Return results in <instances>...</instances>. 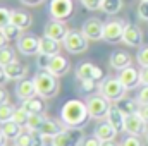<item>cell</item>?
I'll use <instances>...</instances> for the list:
<instances>
[{
    "label": "cell",
    "mask_w": 148,
    "mask_h": 146,
    "mask_svg": "<svg viewBox=\"0 0 148 146\" xmlns=\"http://www.w3.org/2000/svg\"><path fill=\"white\" fill-rule=\"evenodd\" d=\"M91 119L88 105L81 100H67L60 108V122L67 129H83Z\"/></svg>",
    "instance_id": "1"
},
{
    "label": "cell",
    "mask_w": 148,
    "mask_h": 146,
    "mask_svg": "<svg viewBox=\"0 0 148 146\" xmlns=\"http://www.w3.org/2000/svg\"><path fill=\"white\" fill-rule=\"evenodd\" d=\"M35 86H36V93L41 98H53L59 93V81L53 74L48 71H40L33 77Z\"/></svg>",
    "instance_id": "2"
},
{
    "label": "cell",
    "mask_w": 148,
    "mask_h": 146,
    "mask_svg": "<svg viewBox=\"0 0 148 146\" xmlns=\"http://www.w3.org/2000/svg\"><path fill=\"white\" fill-rule=\"evenodd\" d=\"M100 93L107 98V100H110V102H119V100H122L124 98V95H126V88L122 86V83L119 81V77H105L102 83H100Z\"/></svg>",
    "instance_id": "3"
},
{
    "label": "cell",
    "mask_w": 148,
    "mask_h": 146,
    "mask_svg": "<svg viewBox=\"0 0 148 146\" xmlns=\"http://www.w3.org/2000/svg\"><path fill=\"white\" fill-rule=\"evenodd\" d=\"M74 12L73 0H50L48 2V14L55 21H67Z\"/></svg>",
    "instance_id": "4"
},
{
    "label": "cell",
    "mask_w": 148,
    "mask_h": 146,
    "mask_svg": "<svg viewBox=\"0 0 148 146\" xmlns=\"http://www.w3.org/2000/svg\"><path fill=\"white\" fill-rule=\"evenodd\" d=\"M110 100H107L102 93L100 95H93L88 98V112L91 115V119H97V120H102V119H107V113L110 110Z\"/></svg>",
    "instance_id": "5"
},
{
    "label": "cell",
    "mask_w": 148,
    "mask_h": 146,
    "mask_svg": "<svg viewBox=\"0 0 148 146\" xmlns=\"http://www.w3.org/2000/svg\"><path fill=\"white\" fill-rule=\"evenodd\" d=\"M88 41H90V40L83 35V31L71 29L62 43H64V48H66L69 53L77 55V53H83V52L88 50Z\"/></svg>",
    "instance_id": "6"
},
{
    "label": "cell",
    "mask_w": 148,
    "mask_h": 146,
    "mask_svg": "<svg viewBox=\"0 0 148 146\" xmlns=\"http://www.w3.org/2000/svg\"><path fill=\"white\" fill-rule=\"evenodd\" d=\"M76 77L79 81H97L98 83L103 79V71L91 62H81L76 67Z\"/></svg>",
    "instance_id": "7"
},
{
    "label": "cell",
    "mask_w": 148,
    "mask_h": 146,
    "mask_svg": "<svg viewBox=\"0 0 148 146\" xmlns=\"http://www.w3.org/2000/svg\"><path fill=\"white\" fill-rule=\"evenodd\" d=\"M84 136L81 134L79 129H62L57 136L52 138L53 146H79L81 139Z\"/></svg>",
    "instance_id": "8"
},
{
    "label": "cell",
    "mask_w": 148,
    "mask_h": 146,
    "mask_svg": "<svg viewBox=\"0 0 148 146\" xmlns=\"http://www.w3.org/2000/svg\"><path fill=\"white\" fill-rule=\"evenodd\" d=\"M124 28H126V23L121 21V19L105 23V26H103V41H107V43H119V41H122Z\"/></svg>",
    "instance_id": "9"
},
{
    "label": "cell",
    "mask_w": 148,
    "mask_h": 146,
    "mask_svg": "<svg viewBox=\"0 0 148 146\" xmlns=\"http://www.w3.org/2000/svg\"><path fill=\"white\" fill-rule=\"evenodd\" d=\"M124 131L127 134H131V136H143V134H147L148 127H147V122L138 113H131V115H126Z\"/></svg>",
    "instance_id": "10"
},
{
    "label": "cell",
    "mask_w": 148,
    "mask_h": 146,
    "mask_svg": "<svg viewBox=\"0 0 148 146\" xmlns=\"http://www.w3.org/2000/svg\"><path fill=\"white\" fill-rule=\"evenodd\" d=\"M17 48L23 55H38L40 53V38L33 33H26L17 40Z\"/></svg>",
    "instance_id": "11"
},
{
    "label": "cell",
    "mask_w": 148,
    "mask_h": 146,
    "mask_svg": "<svg viewBox=\"0 0 148 146\" xmlns=\"http://www.w3.org/2000/svg\"><path fill=\"white\" fill-rule=\"evenodd\" d=\"M103 26H105V24H103L100 19L91 17V19H88V21L83 23L81 31H83V35L88 38V40L98 41V40H103Z\"/></svg>",
    "instance_id": "12"
},
{
    "label": "cell",
    "mask_w": 148,
    "mask_h": 146,
    "mask_svg": "<svg viewBox=\"0 0 148 146\" xmlns=\"http://www.w3.org/2000/svg\"><path fill=\"white\" fill-rule=\"evenodd\" d=\"M71 29L66 26V23L64 21H55V19H52L50 23H47V26H45V36L52 38V40H55V41H64L66 36H67V33H69Z\"/></svg>",
    "instance_id": "13"
},
{
    "label": "cell",
    "mask_w": 148,
    "mask_h": 146,
    "mask_svg": "<svg viewBox=\"0 0 148 146\" xmlns=\"http://www.w3.org/2000/svg\"><path fill=\"white\" fill-rule=\"evenodd\" d=\"M122 41H124L127 46H134V48L141 46V43H143V33H141V29H140L136 24H133V23H126L124 35H122Z\"/></svg>",
    "instance_id": "14"
},
{
    "label": "cell",
    "mask_w": 148,
    "mask_h": 146,
    "mask_svg": "<svg viewBox=\"0 0 148 146\" xmlns=\"http://www.w3.org/2000/svg\"><path fill=\"white\" fill-rule=\"evenodd\" d=\"M117 77H119V81L122 83V86H124L126 89H133V88H136L138 84H141L140 71H138V69H134L133 65H129V67H126V69L119 71Z\"/></svg>",
    "instance_id": "15"
},
{
    "label": "cell",
    "mask_w": 148,
    "mask_h": 146,
    "mask_svg": "<svg viewBox=\"0 0 148 146\" xmlns=\"http://www.w3.org/2000/svg\"><path fill=\"white\" fill-rule=\"evenodd\" d=\"M69 69H71V62L66 59V57H62L60 53L59 55H53L52 59H50V65H48V72L53 74L55 77H60V76H66V74L69 72Z\"/></svg>",
    "instance_id": "16"
},
{
    "label": "cell",
    "mask_w": 148,
    "mask_h": 146,
    "mask_svg": "<svg viewBox=\"0 0 148 146\" xmlns=\"http://www.w3.org/2000/svg\"><path fill=\"white\" fill-rule=\"evenodd\" d=\"M16 95L19 100H29L33 96H36V86L33 79H21L16 86Z\"/></svg>",
    "instance_id": "17"
},
{
    "label": "cell",
    "mask_w": 148,
    "mask_h": 146,
    "mask_svg": "<svg viewBox=\"0 0 148 146\" xmlns=\"http://www.w3.org/2000/svg\"><path fill=\"white\" fill-rule=\"evenodd\" d=\"M133 64L131 60V55L124 50H115L110 53V67L115 69V71H122L126 67H129Z\"/></svg>",
    "instance_id": "18"
},
{
    "label": "cell",
    "mask_w": 148,
    "mask_h": 146,
    "mask_svg": "<svg viewBox=\"0 0 148 146\" xmlns=\"http://www.w3.org/2000/svg\"><path fill=\"white\" fill-rule=\"evenodd\" d=\"M10 23L14 24V26H17L19 29H29L31 28V24H33V19H31V16L26 12V10H12V14H10Z\"/></svg>",
    "instance_id": "19"
},
{
    "label": "cell",
    "mask_w": 148,
    "mask_h": 146,
    "mask_svg": "<svg viewBox=\"0 0 148 146\" xmlns=\"http://www.w3.org/2000/svg\"><path fill=\"white\" fill-rule=\"evenodd\" d=\"M124 120H126V115H124L121 110L117 108L115 105H114V107H110L109 113H107V122H109L112 127L117 131V134L124 131Z\"/></svg>",
    "instance_id": "20"
},
{
    "label": "cell",
    "mask_w": 148,
    "mask_h": 146,
    "mask_svg": "<svg viewBox=\"0 0 148 146\" xmlns=\"http://www.w3.org/2000/svg\"><path fill=\"white\" fill-rule=\"evenodd\" d=\"M3 71H5V74H7V79H10V81H17V79H23V77L26 76L28 67H26L24 64L14 60V62H10L9 65H5Z\"/></svg>",
    "instance_id": "21"
},
{
    "label": "cell",
    "mask_w": 148,
    "mask_h": 146,
    "mask_svg": "<svg viewBox=\"0 0 148 146\" xmlns=\"http://www.w3.org/2000/svg\"><path fill=\"white\" fill-rule=\"evenodd\" d=\"M60 52V43L52 40L48 36L40 38V53H45L48 57H53V55H59Z\"/></svg>",
    "instance_id": "22"
},
{
    "label": "cell",
    "mask_w": 148,
    "mask_h": 146,
    "mask_svg": "<svg viewBox=\"0 0 148 146\" xmlns=\"http://www.w3.org/2000/svg\"><path fill=\"white\" fill-rule=\"evenodd\" d=\"M95 136H97L102 143H103V141H114V138L117 136V131L105 120V122H100V124L95 127Z\"/></svg>",
    "instance_id": "23"
},
{
    "label": "cell",
    "mask_w": 148,
    "mask_h": 146,
    "mask_svg": "<svg viewBox=\"0 0 148 146\" xmlns=\"http://www.w3.org/2000/svg\"><path fill=\"white\" fill-rule=\"evenodd\" d=\"M21 107L26 110L29 115L31 113H43L47 110V105H45V102H43L41 96H33L29 100H23V105Z\"/></svg>",
    "instance_id": "24"
},
{
    "label": "cell",
    "mask_w": 148,
    "mask_h": 146,
    "mask_svg": "<svg viewBox=\"0 0 148 146\" xmlns=\"http://www.w3.org/2000/svg\"><path fill=\"white\" fill-rule=\"evenodd\" d=\"M0 131H2V134L5 136L7 141H14V139L23 132V127H21L17 122H14V120H7V122L0 124Z\"/></svg>",
    "instance_id": "25"
},
{
    "label": "cell",
    "mask_w": 148,
    "mask_h": 146,
    "mask_svg": "<svg viewBox=\"0 0 148 146\" xmlns=\"http://www.w3.org/2000/svg\"><path fill=\"white\" fill-rule=\"evenodd\" d=\"M62 131V127H60V122H57V120H53V119H48V117H45V120H43V124H41V129H40V132L45 136V138H53V136H57L59 132Z\"/></svg>",
    "instance_id": "26"
},
{
    "label": "cell",
    "mask_w": 148,
    "mask_h": 146,
    "mask_svg": "<svg viewBox=\"0 0 148 146\" xmlns=\"http://www.w3.org/2000/svg\"><path fill=\"white\" fill-rule=\"evenodd\" d=\"M115 107L121 110L124 115H131V113H136L138 112V107H140V103H138V100H119V102H115Z\"/></svg>",
    "instance_id": "27"
},
{
    "label": "cell",
    "mask_w": 148,
    "mask_h": 146,
    "mask_svg": "<svg viewBox=\"0 0 148 146\" xmlns=\"http://www.w3.org/2000/svg\"><path fill=\"white\" fill-rule=\"evenodd\" d=\"M121 9H122V0H102V5H100V10L109 16L117 14Z\"/></svg>",
    "instance_id": "28"
},
{
    "label": "cell",
    "mask_w": 148,
    "mask_h": 146,
    "mask_svg": "<svg viewBox=\"0 0 148 146\" xmlns=\"http://www.w3.org/2000/svg\"><path fill=\"white\" fill-rule=\"evenodd\" d=\"M14 60H16V50L12 46L7 45L5 48L0 50V67H5V65H9Z\"/></svg>",
    "instance_id": "29"
},
{
    "label": "cell",
    "mask_w": 148,
    "mask_h": 146,
    "mask_svg": "<svg viewBox=\"0 0 148 146\" xmlns=\"http://www.w3.org/2000/svg\"><path fill=\"white\" fill-rule=\"evenodd\" d=\"M43 120H45V115H43V113H31V115H29V119H28L26 129H28L29 132H33V131H40V129H41Z\"/></svg>",
    "instance_id": "30"
},
{
    "label": "cell",
    "mask_w": 148,
    "mask_h": 146,
    "mask_svg": "<svg viewBox=\"0 0 148 146\" xmlns=\"http://www.w3.org/2000/svg\"><path fill=\"white\" fill-rule=\"evenodd\" d=\"M2 33H3V36L7 38V41H14V40H19V38L23 36L21 33H23V29H19L17 26H14L12 23L10 24H7L3 29H0Z\"/></svg>",
    "instance_id": "31"
},
{
    "label": "cell",
    "mask_w": 148,
    "mask_h": 146,
    "mask_svg": "<svg viewBox=\"0 0 148 146\" xmlns=\"http://www.w3.org/2000/svg\"><path fill=\"white\" fill-rule=\"evenodd\" d=\"M14 113H16V107L12 103H3L0 105V124L7 122V120H12L14 119Z\"/></svg>",
    "instance_id": "32"
},
{
    "label": "cell",
    "mask_w": 148,
    "mask_h": 146,
    "mask_svg": "<svg viewBox=\"0 0 148 146\" xmlns=\"http://www.w3.org/2000/svg\"><path fill=\"white\" fill-rule=\"evenodd\" d=\"M28 119H29V113L26 112V110L23 108V107H19V108H16V113H14V122H17L21 127H26V124H28Z\"/></svg>",
    "instance_id": "33"
},
{
    "label": "cell",
    "mask_w": 148,
    "mask_h": 146,
    "mask_svg": "<svg viewBox=\"0 0 148 146\" xmlns=\"http://www.w3.org/2000/svg\"><path fill=\"white\" fill-rule=\"evenodd\" d=\"M14 146H33L31 132H29V131H23V132L14 139Z\"/></svg>",
    "instance_id": "34"
},
{
    "label": "cell",
    "mask_w": 148,
    "mask_h": 146,
    "mask_svg": "<svg viewBox=\"0 0 148 146\" xmlns=\"http://www.w3.org/2000/svg\"><path fill=\"white\" fill-rule=\"evenodd\" d=\"M31 139H33V146H47L52 143L50 138H45L40 131H33L31 132Z\"/></svg>",
    "instance_id": "35"
},
{
    "label": "cell",
    "mask_w": 148,
    "mask_h": 146,
    "mask_svg": "<svg viewBox=\"0 0 148 146\" xmlns=\"http://www.w3.org/2000/svg\"><path fill=\"white\" fill-rule=\"evenodd\" d=\"M119 146H145V143H143V139H141L140 136H131V134H127Z\"/></svg>",
    "instance_id": "36"
},
{
    "label": "cell",
    "mask_w": 148,
    "mask_h": 146,
    "mask_svg": "<svg viewBox=\"0 0 148 146\" xmlns=\"http://www.w3.org/2000/svg\"><path fill=\"white\" fill-rule=\"evenodd\" d=\"M136 60L141 67H148V45L147 46H140L138 53H136Z\"/></svg>",
    "instance_id": "37"
},
{
    "label": "cell",
    "mask_w": 148,
    "mask_h": 146,
    "mask_svg": "<svg viewBox=\"0 0 148 146\" xmlns=\"http://www.w3.org/2000/svg\"><path fill=\"white\" fill-rule=\"evenodd\" d=\"M50 59H52V57H48V55H45V53H38V57H36V65H38V69H40V71H48Z\"/></svg>",
    "instance_id": "38"
},
{
    "label": "cell",
    "mask_w": 148,
    "mask_h": 146,
    "mask_svg": "<svg viewBox=\"0 0 148 146\" xmlns=\"http://www.w3.org/2000/svg\"><path fill=\"white\" fill-rule=\"evenodd\" d=\"M10 14H12V10L0 7V29H3L7 24H10Z\"/></svg>",
    "instance_id": "39"
},
{
    "label": "cell",
    "mask_w": 148,
    "mask_h": 146,
    "mask_svg": "<svg viewBox=\"0 0 148 146\" xmlns=\"http://www.w3.org/2000/svg\"><path fill=\"white\" fill-rule=\"evenodd\" d=\"M79 146H102V141L93 134V136H84L83 139H81V143Z\"/></svg>",
    "instance_id": "40"
},
{
    "label": "cell",
    "mask_w": 148,
    "mask_h": 146,
    "mask_svg": "<svg viewBox=\"0 0 148 146\" xmlns=\"http://www.w3.org/2000/svg\"><path fill=\"white\" fill-rule=\"evenodd\" d=\"M136 100H138L140 105H148V86H143V88L138 91Z\"/></svg>",
    "instance_id": "41"
},
{
    "label": "cell",
    "mask_w": 148,
    "mask_h": 146,
    "mask_svg": "<svg viewBox=\"0 0 148 146\" xmlns=\"http://www.w3.org/2000/svg\"><path fill=\"white\" fill-rule=\"evenodd\" d=\"M81 3H83L88 10H100L102 0H81Z\"/></svg>",
    "instance_id": "42"
},
{
    "label": "cell",
    "mask_w": 148,
    "mask_h": 146,
    "mask_svg": "<svg viewBox=\"0 0 148 146\" xmlns=\"http://www.w3.org/2000/svg\"><path fill=\"white\" fill-rule=\"evenodd\" d=\"M138 17L143 19V21H148V2H140V5H138Z\"/></svg>",
    "instance_id": "43"
},
{
    "label": "cell",
    "mask_w": 148,
    "mask_h": 146,
    "mask_svg": "<svg viewBox=\"0 0 148 146\" xmlns=\"http://www.w3.org/2000/svg\"><path fill=\"white\" fill-rule=\"evenodd\" d=\"M95 88H100L97 81H81V91L88 93V91H93Z\"/></svg>",
    "instance_id": "44"
},
{
    "label": "cell",
    "mask_w": 148,
    "mask_h": 146,
    "mask_svg": "<svg viewBox=\"0 0 148 146\" xmlns=\"http://www.w3.org/2000/svg\"><path fill=\"white\" fill-rule=\"evenodd\" d=\"M136 113H138V115H140V117H141V119L148 124V105H140Z\"/></svg>",
    "instance_id": "45"
},
{
    "label": "cell",
    "mask_w": 148,
    "mask_h": 146,
    "mask_svg": "<svg viewBox=\"0 0 148 146\" xmlns=\"http://www.w3.org/2000/svg\"><path fill=\"white\" fill-rule=\"evenodd\" d=\"M140 79H141V84L148 86V67H141L140 71Z\"/></svg>",
    "instance_id": "46"
},
{
    "label": "cell",
    "mask_w": 148,
    "mask_h": 146,
    "mask_svg": "<svg viewBox=\"0 0 148 146\" xmlns=\"http://www.w3.org/2000/svg\"><path fill=\"white\" fill-rule=\"evenodd\" d=\"M7 100H9V93H7V89L3 86H0V105L7 103Z\"/></svg>",
    "instance_id": "47"
},
{
    "label": "cell",
    "mask_w": 148,
    "mask_h": 146,
    "mask_svg": "<svg viewBox=\"0 0 148 146\" xmlns=\"http://www.w3.org/2000/svg\"><path fill=\"white\" fill-rule=\"evenodd\" d=\"M21 3H24V5H28V7H36V5H41L45 0H19Z\"/></svg>",
    "instance_id": "48"
},
{
    "label": "cell",
    "mask_w": 148,
    "mask_h": 146,
    "mask_svg": "<svg viewBox=\"0 0 148 146\" xmlns=\"http://www.w3.org/2000/svg\"><path fill=\"white\" fill-rule=\"evenodd\" d=\"M7 81H9V79H7V74L3 71V67H0V86H3Z\"/></svg>",
    "instance_id": "49"
},
{
    "label": "cell",
    "mask_w": 148,
    "mask_h": 146,
    "mask_svg": "<svg viewBox=\"0 0 148 146\" xmlns=\"http://www.w3.org/2000/svg\"><path fill=\"white\" fill-rule=\"evenodd\" d=\"M5 46H7V38L3 36V33L0 31V50H2V48H5Z\"/></svg>",
    "instance_id": "50"
},
{
    "label": "cell",
    "mask_w": 148,
    "mask_h": 146,
    "mask_svg": "<svg viewBox=\"0 0 148 146\" xmlns=\"http://www.w3.org/2000/svg\"><path fill=\"white\" fill-rule=\"evenodd\" d=\"M5 143H7V139H5V136L2 134V131H0V146H5Z\"/></svg>",
    "instance_id": "51"
},
{
    "label": "cell",
    "mask_w": 148,
    "mask_h": 146,
    "mask_svg": "<svg viewBox=\"0 0 148 146\" xmlns=\"http://www.w3.org/2000/svg\"><path fill=\"white\" fill-rule=\"evenodd\" d=\"M102 146H119V145H117V143H114V141H103Z\"/></svg>",
    "instance_id": "52"
},
{
    "label": "cell",
    "mask_w": 148,
    "mask_h": 146,
    "mask_svg": "<svg viewBox=\"0 0 148 146\" xmlns=\"http://www.w3.org/2000/svg\"><path fill=\"white\" fill-rule=\"evenodd\" d=\"M145 139H147V143H148V131H147V134H145Z\"/></svg>",
    "instance_id": "53"
},
{
    "label": "cell",
    "mask_w": 148,
    "mask_h": 146,
    "mask_svg": "<svg viewBox=\"0 0 148 146\" xmlns=\"http://www.w3.org/2000/svg\"><path fill=\"white\" fill-rule=\"evenodd\" d=\"M47 146H53V145H52V143H50V145H47Z\"/></svg>",
    "instance_id": "54"
},
{
    "label": "cell",
    "mask_w": 148,
    "mask_h": 146,
    "mask_svg": "<svg viewBox=\"0 0 148 146\" xmlns=\"http://www.w3.org/2000/svg\"><path fill=\"white\" fill-rule=\"evenodd\" d=\"M141 2H148V0H141Z\"/></svg>",
    "instance_id": "55"
},
{
    "label": "cell",
    "mask_w": 148,
    "mask_h": 146,
    "mask_svg": "<svg viewBox=\"0 0 148 146\" xmlns=\"http://www.w3.org/2000/svg\"><path fill=\"white\" fill-rule=\"evenodd\" d=\"M5 146H7V145H5Z\"/></svg>",
    "instance_id": "56"
}]
</instances>
